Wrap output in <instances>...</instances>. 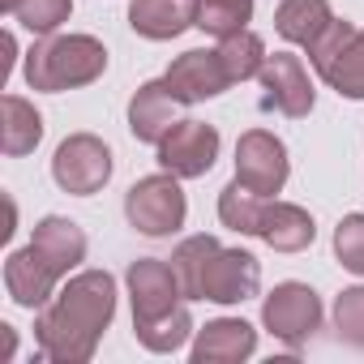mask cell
<instances>
[{
    "mask_svg": "<svg viewBox=\"0 0 364 364\" xmlns=\"http://www.w3.org/2000/svg\"><path fill=\"white\" fill-rule=\"evenodd\" d=\"M116 317V279L107 270L73 274L35 321L39 351L52 364H86Z\"/></svg>",
    "mask_w": 364,
    "mask_h": 364,
    "instance_id": "obj_1",
    "label": "cell"
},
{
    "mask_svg": "<svg viewBox=\"0 0 364 364\" xmlns=\"http://www.w3.org/2000/svg\"><path fill=\"white\" fill-rule=\"evenodd\" d=\"M129 296H133V334L146 351H176L185 347L193 317L180 304V279L167 262L159 257H137L129 266Z\"/></svg>",
    "mask_w": 364,
    "mask_h": 364,
    "instance_id": "obj_2",
    "label": "cell"
},
{
    "mask_svg": "<svg viewBox=\"0 0 364 364\" xmlns=\"http://www.w3.org/2000/svg\"><path fill=\"white\" fill-rule=\"evenodd\" d=\"M103 69H107V48L90 35H56L26 52V82L31 90L48 95L90 86L95 77H103Z\"/></svg>",
    "mask_w": 364,
    "mask_h": 364,
    "instance_id": "obj_3",
    "label": "cell"
},
{
    "mask_svg": "<svg viewBox=\"0 0 364 364\" xmlns=\"http://www.w3.org/2000/svg\"><path fill=\"white\" fill-rule=\"evenodd\" d=\"M180 176L163 171V176H146L129 189L124 198V215L129 223L141 232V236H171L185 228V215H189V202H185V189L176 185Z\"/></svg>",
    "mask_w": 364,
    "mask_h": 364,
    "instance_id": "obj_4",
    "label": "cell"
},
{
    "mask_svg": "<svg viewBox=\"0 0 364 364\" xmlns=\"http://www.w3.org/2000/svg\"><path fill=\"white\" fill-rule=\"evenodd\" d=\"M52 176L56 185L73 198H90L112 180V150L95 137V133H73L56 146L52 159Z\"/></svg>",
    "mask_w": 364,
    "mask_h": 364,
    "instance_id": "obj_5",
    "label": "cell"
},
{
    "mask_svg": "<svg viewBox=\"0 0 364 364\" xmlns=\"http://www.w3.org/2000/svg\"><path fill=\"white\" fill-rule=\"evenodd\" d=\"M262 321L287 347H304L321 330V300L309 283H279L262 304Z\"/></svg>",
    "mask_w": 364,
    "mask_h": 364,
    "instance_id": "obj_6",
    "label": "cell"
},
{
    "mask_svg": "<svg viewBox=\"0 0 364 364\" xmlns=\"http://www.w3.org/2000/svg\"><path fill=\"white\" fill-rule=\"evenodd\" d=\"M219 159V129L202 124V120H176V129L159 141V163L163 171L180 176V180H193L206 176Z\"/></svg>",
    "mask_w": 364,
    "mask_h": 364,
    "instance_id": "obj_7",
    "label": "cell"
},
{
    "mask_svg": "<svg viewBox=\"0 0 364 364\" xmlns=\"http://www.w3.org/2000/svg\"><path fill=\"white\" fill-rule=\"evenodd\" d=\"M236 180L262 198L279 193L287 185V146L266 129H249L236 141Z\"/></svg>",
    "mask_w": 364,
    "mask_h": 364,
    "instance_id": "obj_8",
    "label": "cell"
},
{
    "mask_svg": "<svg viewBox=\"0 0 364 364\" xmlns=\"http://www.w3.org/2000/svg\"><path fill=\"white\" fill-rule=\"evenodd\" d=\"M257 77H262V107L266 112H283L291 120H300V116L313 112V82H309L300 56L274 52Z\"/></svg>",
    "mask_w": 364,
    "mask_h": 364,
    "instance_id": "obj_9",
    "label": "cell"
},
{
    "mask_svg": "<svg viewBox=\"0 0 364 364\" xmlns=\"http://www.w3.org/2000/svg\"><path fill=\"white\" fill-rule=\"evenodd\" d=\"M163 82H167V90L180 103H202V99L223 95L232 86V73L223 69V56L215 48V52H185V56H176Z\"/></svg>",
    "mask_w": 364,
    "mask_h": 364,
    "instance_id": "obj_10",
    "label": "cell"
},
{
    "mask_svg": "<svg viewBox=\"0 0 364 364\" xmlns=\"http://www.w3.org/2000/svg\"><path fill=\"white\" fill-rule=\"evenodd\" d=\"M257 283H262V266L253 253L245 249H219L206 279H202V300H215V304H245L249 296H257Z\"/></svg>",
    "mask_w": 364,
    "mask_h": 364,
    "instance_id": "obj_11",
    "label": "cell"
},
{
    "mask_svg": "<svg viewBox=\"0 0 364 364\" xmlns=\"http://www.w3.org/2000/svg\"><path fill=\"white\" fill-rule=\"evenodd\" d=\"M60 279H65V274H60L35 245L18 249V253L5 262V287H9L14 304H22V309H43V304L56 296V283H60Z\"/></svg>",
    "mask_w": 364,
    "mask_h": 364,
    "instance_id": "obj_12",
    "label": "cell"
},
{
    "mask_svg": "<svg viewBox=\"0 0 364 364\" xmlns=\"http://www.w3.org/2000/svg\"><path fill=\"white\" fill-rule=\"evenodd\" d=\"M257 347V330L240 317H219L206 330H198L193 343V364H240Z\"/></svg>",
    "mask_w": 364,
    "mask_h": 364,
    "instance_id": "obj_13",
    "label": "cell"
},
{
    "mask_svg": "<svg viewBox=\"0 0 364 364\" xmlns=\"http://www.w3.org/2000/svg\"><path fill=\"white\" fill-rule=\"evenodd\" d=\"M129 26L141 39H176L189 26H198V0H133L129 5Z\"/></svg>",
    "mask_w": 364,
    "mask_h": 364,
    "instance_id": "obj_14",
    "label": "cell"
},
{
    "mask_svg": "<svg viewBox=\"0 0 364 364\" xmlns=\"http://www.w3.org/2000/svg\"><path fill=\"white\" fill-rule=\"evenodd\" d=\"M176 107H180V99L167 90V82H146L133 95V103H129V129H133V137L159 146L176 129Z\"/></svg>",
    "mask_w": 364,
    "mask_h": 364,
    "instance_id": "obj_15",
    "label": "cell"
},
{
    "mask_svg": "<svg viewBox=\"0 0 364 364\" xmlns=\"http://www.w3.org/2000/svg\"><path fill=\"white\" fill-rule=\"evenodd\" d=\"M257 236H262L270 249H279V253H300V249L313 245L317 228H313V215H309V210H300V206H291V202H266Z\"/></svg>",
    "mask_w": 364,
    "mask_h": 364,
    "instance_id": "obj_16",
    "label": "cell"
},
{
    "mask_svg": "<svg viewBox=\"0 0 364 364\" xmlns=\"http://www.w3.org/2000/svg\"><path fill=\"white\" fill-rule=\"evenodd\" d=\"M330 22H334V14H330L326 0H283L274 9V31L300 48H313L330 31Z\"/></svg>",
    "mask_w": 364,
    "mask_h": 364,
    "instance_id": "obj_17",
    "label": "cell"
},
{
    "mask_svg": "<svg viewBox=\"0 0 364 364\" xmlns=\"http://www.w3.org/2000/svg\"><path fill=\"white\" fill-rule=\"evenodd\" d=\"M60 274H69L82 257H86V232L73 223V219H60V215H48L39 228H35V240H31Z\"/></svg>",
    "mask_w": 364,
    "mask_h": 364,
    "instance_id": "obj_18",
    "label": "cell"
},
{
    "mask_svg": "<svg viewBox=\"0 0 364 364\" xmlns=\"http://www.w3.org/2000/svg\"><path fill=\"white\" fill-rule=\"evenodd\" d=\"M39 137H43V116L35 112V103L18 95L0 99V146H5V154L22 159L39 146Z\"/></svg>",
    "mask_w": 364,
    "mask_h": 364,
    "instance_id": "obj_19",
    "label": "cell"
},
{
    "mask_svg": "<svg viewBox=\"0 0 364 364\" xmlns=\"http://www.w3.org/2000/svg\"><path fill=\"white\" fill-rule=\"evenodd\" d=\"M219 249L223 245L215 236H189L185 245L171 253V270H176L180 291H185L189 300H202V279H206V270H210V262H215Z\"/></svg>",
    "mask_w": 364,
    "mask_h": 364,
    "instance_id": "obj_20",
    "label": "cell"
},
{
    "mask_svg": "<svg viewBox=\"0 0 364 364\" xmlns=\"http://www.w3.org/2000/svg\"><path fill=\"white\" fill-rule=\"evenodd\" d=\"M262 210H266V198L253 193L249 185H240V180H232V185L219 193V219H223V228H232L240 236H257Z\"/></svg>",
    "mask_w": 364,
    "mask_h": 364,
    "instance_id": "obj_21",
    "label": "cell"
},
{
    "mask_svg": "<svg viewBox=\"0 0 364 364\" xmlns=\"http://www.w3.org/2000/svg\"><path fill=\"white\" fill-rule=\"evenodd\" d=\"M321 77H326V86L338 90L343 99H364V31H355V35L347 39V48L321 69Z\"/></svg>",
    "mask_w": 364,
    "mask_h": 364,
    "instance_id": "obj_22",
    "label": "cell"
},
{
    "mask_svg": "<svg viewBox=\"0 0 364 364\" xmlns=\"http://www.w3.org/2000/svg\"><path fill=\"white\" fill-rule=\"evenodd\" d=\"M219 56H223V69L232 73V82H249L266 69V43L253 35V31H236L228 39H219Z\"/></svg>",
    "mask_w": 364,
    "mask_h": 364,
    "instance_id": "obj_23",
    "label": "cell"
},
{
    "mask_svg": "<svg viewBox=\"0 0 364 364\" xmlns=\"http://www.w3.org/2000/svg\"><path fill=\"white\" fill-rule=\"evenodd\" d=\"M5 14L18 18L35 35H52L60 22H69L73 0H5Z\"/></svg>",
    "mask_w": 364,
    "mask_h": 364,
    "instance_id": "obj_24",
    "label": "cell"
},
{
    "mask_svg": "<svg viewBox=\"0 0 364 364\" xmlns=\"http://www.w3.org/2000/svg\"><path fill=\"white\" fill-rule=\"evenodd\" d=\"M253 18V0H198V26L206 35H236L245 31V22Z\"/></svg>",
    "mask_w": 364,
    "mask_h": 364,
    "instance_id": "obj_25",
    "label": "cell"
},
{
    "mask_svg": "<svg viewBox=\"0 0 364 364\" xmlns=\"http://www.w3.org/2000/svg\"><path fill=\"white\" fill-rule=\"evenodd\" d=\"M334 330L343 343L364 351V287H347L334 300Z\"/></svg>",
    "mask_w": 364,
    "mask_h": 364,
    "instance_id": "obj_26",
    "label": "cell"
},
{
    "mask_svg": "<svg viewBox=\"0 0 364 364\" xmlns=\"http://www.w3.org/2000/svg\"><path fill=\"white\" fill-rule=\"evenodd\" d=\"M334 253L343 262V270L364 274V215H347L334 232Z\"/></svg>",
    "mask_w": 364,
    "mask_h": 364,
    "instance_id": "obj_27",
    "label": "cell"
},
{
    "mask_svg": "<svg viewBox=\"0 0 364 364\" xmlns=\"http://www.w3.org/2000/svg\"><path fill=\"white\" fill-rule=\"evenodd\" d=\"M351 35H355V26H351V22H330V31H326V35H321V39L309 48V60H313V69L321 73V69H326V65H330V60H334L343 48H347V39H351Z\"/></svg>",
    "mask_w": 364,
    "mask_h": 364,
    "instance_id": "obj_28",
    "label": "cell"
},
{
    "mask_svg": "<svg viewBox=\"0 0 364 364\" xmlns=\"http://www.w3.org/2000/svg\"><path fill=\"white\" fill-rule=\"evenodd\" d=\"M0 355H14V326H0Z\"/></svg>",
    "mask_w": 364,
    "mask_h": 364,
    "instance_id": "obj_29",
    "label": "cell"
}]
</instances>
